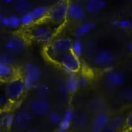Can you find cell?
Instances as JSON below:
<instances>
[{"label":"cell","instance_id":"1","mask_svg":"<svg viewBox=\"0 0 132 132\" xmlns=\"http://www.w3.org/2000/svg\"><path fill=\"white\" fill-rule=\"evenodd\" d=\"M27 90L34 89L40 82L42 70L39 66L32 62H26L22 67V76Z\"/></svg>","mask_w":132,"mask_h":132},{"label":"cell","instance_id":"2","mask_svg":"<svg viewBox=\"0 0 132 132\" xmlns=\"http://www.w3.org/2000/svg\"><path fill=\"white\" fill-rule=\"evenodd\" d=\"M72 43V39L67 37L53 39L46 47V52L47 56L55 61L64 54L71 51Z\"/></svg>","mask_w":132,"mask_h":132},{"label":"cell","instance_id":"3","mask_svg":"<svg viewBox=\"0 0 132 132\" xmlns=\"http://www.w3.org/2000/svg\"><path fill=\"white\" fill-rule=\"evenodd\" d=\"M27 90L21 77H15L6 81L4 93L12 103H16L21 100Z\"/></svg>","mask_w":132,"mask_h":132},{"label":"cell","instance_id":"4","mask_svg":"<svg viewBox=\"0 0 132 132\" xmlns=\"http://www.w3.org/2000/svg\"><path fill=\"white\" fill-rule=\"evenodd\" d=\"M30 28L29 34L34 40L41 43H50L53 40L55 31L48 24L37 22Z\"/></svg>","mask_w":132,"mask_h":132},{"label":"cell","instance_id":"5","mask_svg":"<svg viewBox=\"0 0 132 132\" xmlns=\"http://www.w3.org/2000/svg\"><path fill=\"white\" fill-rule=\"evenodd\" d=\"M68 2L66 0H60L49 9L47 19L58 26L64 24L68 18Z\"/></svg>","mask_w":132,"mask_h":132},{"label":"cell","instance_id":"6","mask_svg":"<svg viewBox=\"0 0 132 132\" xmlns=\"http://www.w3.org/2000/svg\"><path fill=\"white\" fill-rule=\"evenodd\" d=\"M67 73H77L81 69L80 58L75 55L71 51L64 54L55 60Z\"/></svg>","mask_w":132,"mask_h":132},{"label":"cell","instance_id":"7","mask_svg":"<svg viewBox=\"0 0 132 132\" xmlns=\"http://www.w3.org/2000/svg\"><path fill=\"white\" fill-rule=\"evenodd\" d=\"M94 64L102 69H110L113 64L115 57L113 53L106 49L98 50L94 56Z\"/></svg>","mask_w":132,"mask_h":132},{"label":"cell","instance_id":"8","mask_svg":"<svg viewBox=\"0 0 132 132\" xmlns=\"http://www.w3.org/2000/svg\"><path fill=\"white\" fill-rule=\"evenodd\" d=\"M27 47L26 40L19 35H13L6 40L5 48L6 51L12 54H19L23 52Z\"/></svg>","mask_w":132,"mask_h":132},{"label":"cell","instance_id":"9","mask_svg":"<svg viewBox=\"0 0 132 132\" xmlns=\"http://www.w3.org/2000/svg\"><path fill=\"white\" fill-rule=\"evenodd\" d=\"M30 112L32 115L37 116H46L51 110V104L46 98H38L33 100L29 105Z\"/></svg>","mask_w":132,"mask_h":132},{"label":"cell","instance_id":"10","mask_svg":"<svg viewBox=\"0 0 132 132\" xmlns=\"http://www.w3.org/2000/svg\"><path fill=\"white\" fill-rule=\"evenodd\" d=\"M105 77L106 82L113 87H122L126 84V76L125 74L113 69H106Z\"/></svg>","mask_w":132,"mask_h":132},{"label":"cell","instance_id":"11","mask_svg":"<svg viewBox=\"0 0 132 132\" xmlns=\"http://www.w3.org/2000/svg\"><path fill=\"white\" fill-rule=\"evenodd\" d=\"M33 122L32 114L28 111H19L14 113V125L20 130H26L29 128Z\"/></svg>","mask_w":132,"mask_h":132},{"label":"cell","instance_id":"12","mask_svg":"<svg viewBox=\"0 0 132 132\" xmlns=\"http://www.w3.org/2000/svg\"><path fill=\"white\" fill-rule=\"evenodd\" d=\"M86 16V9L77 1L69 3L68 18L74 21H83Z\"/></svg>","mask_w":132,"mask_h":132},{"label":"cell","instance_id":"13","mask_svg":"<svg viewBox=\"0 0 132 132\" xmlns=\"http://www.w3.org/2000/svg\"><path fill=\"white\" fill-rule=\"evenodd\" d=\"M110 120L111 119L109 113L106 112L99 113L93 119L92 123V131L102 132L109 126Z\"/></svg>","mask_w":132,"mask_h":132},{"label":"cell","instance_id":"14","mask_svg":"<svg viewBox=\"0 0 132 132\" xmlns=\"http://www.w3.org/2000/svg\"><path fill=\"white\" fill-rule=\"evenodd\" d=\"M75 113L71 108H68L62 114V118L58 126L57 132H67L74 123Z\"/></svg>","mask_w":132,"mask_h":132},{"label":"cell","instance_id":"15","mask_svg":"<svg viewBox=\"0 0 132 132\" xmlns=\"http://www.w3.org/2000/svg\"><path fill=\"white\" fill-rule=\"evenodd\" d=\"M97 23L94 21H84L79 24L75 29V35L76 38L81 39L90 34L97 28Z\"/></svg>","mask_w":132,"mask_h":132},{"label":"cell","instance_id":"16","mask_svg":"<svg viewBox=\"0 0 132 132\" xmlns=\"http://www.w3.org/2000/svg\"><path fill=\"white\" fill-rule=\"evenodd\" d=\"M0 24L9 29L19 28L21 26L20 21V16L16 14L3 15L0 14Z\"/></svg>","mask_w":132,"mask_h":132},{"label":"cell","instance_id":"17","mask_svg":"<svg viewBox=\"0 0 132 132\" xmlns=\"http://www.w3.org/2000/svg\"><path fill=\"white\" fill-rule=\"evenodd\" d=\"M14 122V113L10 109L0 110V130L11 128Z\"/></svg>","mask_w":132,"mask_h":132},{"label":"cell","instance_id":"18","mask_svg":"<svg viewBox=\"0 0 132 132\" xmlns=\"http://www.w3.org/2000/svg\"><path fill=\"white\" fill-rule=\"evenodd\" d=\"M106 6L105 0H87L85 9L90 13H98L105 10Z\"/></svg>","mask_w":132,"mask_h":132},{"label":"cell","instance_id":"19","mask_svg":"<svg viewBox=\"0 0 132 132\" xmlns=\"http://www.w3.org/2000/svg\"><path fill=\"white\" fill-rule=\"evenodd\" d=\"M64 84L67 87L70 94L75 93L80 88L79 76L76 73H69Z\"/></svg>","mask_w":132,"mask_h":132},{"label":"cell","instance_id":"20","mask_svg":"<svg viewBox=\"0 0 132 132\" xmlns=\"http://www.w3.org/2000/svg\"><path fill=\"white\" fill-rule=\"evenodd\" d=\"M15 77L14 67L6 65L0 60V80L7 81Z\"/></svg>","mask_w":132,"mask_h":132},{"label":"cell","instance_id":"21","mask_svg":"<svg viewBox=\"0 0 132 132\" xmlns=\"http://www.w3.org/2000/svg\"><path fill=\"white\" fill-rule=\"evenodd\" d=\"M31 12L35 19L36 23L47 19L49 9L45 5H39L31 9Z\"/></svg>","mask_w":132,"mask_h":132},{"label":"cell","instance_id":"22","mask_svg":"<svg viewBox=\"0 0 132 132\" xmlns=\"http://www.w3.org/2000/svg\"><path fill=\"white\" fill-rule=\"evenodd\" d=\"M14 7L15 10L21 15L31 10V4L29 0H16Z\"/></svg>","mask_w":132,"mask_h":132},{"label":"cell","instance_id":"23","mask_svg":"<svg viewBox=\"0 0 132 132\" xmlns=\"http://www.w3.org/2000/svg\"><path fill=\"white\" fill-rule=\"evenodd\" d=\"M34 90L35 94L37 95L38 97H40V98H46L50 92V86L46 83L39 82L35 87Z\"/></svg>","mask_w":132,"mask_h":132},{"label":"cell","instance_id":"24","mask_svg":"<svg viewBox=\"0 0 132 132\" xmlns=\"http://www.w3.org/2000/svg\"><path fill=\"white\" fill-rule=\"evenodd\" d=\"M71 51L79 58H80V56L83 55L84 51V46L80 38L76 37L74 40H72Z\"/></svg>","mask_w":132,"mask_h":132},{"label":"cell","instance_id":"25","mask_svg":"<svg viewBox=\"0 0 132 132\" xmlns=\"http://www.w3.org/2000/svg\"><path fill=\"white\" fill-rule=\"evenodd\" d=\"M21 24L24 27H30L36 24L35 19L31 14V11H29L20 15Z\"/></svg>","mask_w":132,"mask_h":132},{"label":"cell","instance_id":"26","mask_svg":"<svg viewBox=\"0 0 132 132\" xmlns=\"http://www.w3.org/2000/svg\"><path fill=\"white\" fill-rule=\"evenodd\" d=\"M126 124V117L122 115H118L110 120V126L119 131Z\"/></svg>","mask_w":132,"mask_h":132},{"label":"cell","instance_id":"27","mask_svg":"<svg viewBox=\"0 0 132 132\" xmlns=\"http://www.w3.org/2000/svg\"><path fill=\"white\" fill-rule=\"evenodd\" d=\"M47 116V120L52 125L58 126L62 118V115L56 111H50Z\"/></svg>","mask_w":132,"mask_h":132},{"label":"cell","instance_id":"28","mask_svg":"<svg viewBox=\"0 0 132 132\" xmlns=\"http://www.w3.org/2000/svg\"><path fill=\"white\" fill-rule=\"evenodd\" d=\"M113 24L118 28L123 30H128L132 28V21L128 18H122L113 21Z\"/></svg>","mask_w":132,"mask_h":132},{"label":"cell","instance_id":"29","mask_svg":"<svg viewBox=\"0 0 132 132\" xmlns=\"http://www.w3.org/2000/svg\"><path fill=\"white\" fill-rule=\"evenodd\" d=\"M0 60L6 65L13 66V67L15 62V59L14 56V54L10 53L8 51L3 53L0 55Z\"/></svg>","mask_w":132,"mask_h":132},{"label":"cell","instance_id":"30","mask_svg":"<svg viewBox=\"0 0 132 132\" xmlns=\"http://www.w3.org/2000/svg\"><path fill=\"white\" fill-rule=\"evenodd\" d=\"M74 122H75L78 127L85 128L87 125V117L86 115L83 113L76 114L75 116Z\"/></svg>","mask_w":132,"mask_h":132},{"label":"cell","instance_id":"31","mask_svg":"<svg viewBox=\"0 0 132 132\" xmlns=\"http://www.w3.org/2000/svg\"><path fill=\"white\" fill-rule=\"evenodd\" d=\"M12 103L5 93L0 94V110L9 109Z\"/></svg>","mask_w":132,"mask_h":132},{"label":"cell","instance_id":"32","mask_svg":"<svg viewBox=\"0 0 132 132\" xmlns=\"http://www.w3.org/2000/svg\"><path fill=\"white\" fill-rule=\"evenodd\" d=\"M122 97L126 101L132 102V87H126L122 91Z\"/></svg>","mask_w":132,"mask_h":132},{"label":"cell","instance_id":"33","mask_svg":"<svg viewBox=\"0 0 132 132\" xmlns=\"http://www.w3.org/2000/svg\"><path fill=\"white\" fill-rule=\"evenodd\" d=\"M79 76V84L80 88H85L89 84V79L85 75H81Z\"/></svg>","mask_w":132,"mask_h":132},{"label":"cell","instance_id":"34","mask_svg":"<svg viewBox=\"0 0 132 132\" xmlns=\"http://www.w3.org/2000/svg\"><path fill=\"white\" fill-rule=\"evenodd\" d=\"M58 92L62 95H64V96H67V95L69 94V92L68 89H67V87L65 86V84H62V85H60V86L58 87Z\"/></svg>","mask_w":132,"mask_h":132},{"label":"cell","instance_id":"35","mask_svg":"<svg viewBox=\"0 0 132 132\" xmlns=\"http://www.w3.org/2000/svg\"><path fill=\"white\" fill-rule=\"evenodd\" d=\"M125 126L129 130H132V112L126 117V124H125Z\"/></svg>","mask_w":132,"mask_h":132},{"label":"cell","instance_id":"36","mask_svg":"<svg viewBox=\"0 0 132 132\" xmlns=\"http://www.w3.org/2000/svg\"><path fill=\"white\" fill-rule=\"evenodd\" d=\"M102 132H119V131H117V130H116V129L113 128H112V126H110V125H109V126H108V127H106Z\"/></svg>","mask_w":132,"mask_h":132},{"label":"cell","instance_id":"37","mask_svg":"<svg viewBox=\"0 0 132 132\" xmlns=\"http://www.w3.org/2000/svg\"><path fill=\"white\" fill-rule=\"evenodd\" d=\"M15 1L16 0H2L4 3L7 4V5H12V4L15 3Z\"/></svg>","mask_w":132,"mask_h":132},{"label":"cell","instance_id":"38","mask_svg":"<svg viewBox=\"0 0 132 132\" xmlns=\"http://www.w3.org/2000/svg\"><path fill=\"white\" fill-rule=\"evenodd\" d=\"M24 132H39V131H38L37 130H36V129L28 128V129H27V130H24Z\"/></svg>","mask_w":132,"mask_h":132},{"label":"cell","instance_id":"39","mask_svg":"<svg viewBox=\"0 0 132 132\" xmlns=\"http://www.w3.org/2000/svg\"><path fill=\"white\" fill-rule=\"evenodd\" d=\"M129 50H130V52L132 53V41L130 43V44H129Z\"/></svg>","mask_w":132,"mask_h":132},{"label":"cell","instance_id":"40","mask_svg":"<svg viewBox=\"0 0 132 132\" xmlns=\"http://www.w3.org/2000/svg\"><path fill=\"white\" fill-rule=\"evenodd\" d=\"M131 36H132V28H131Z\"/></svg>","mask_w":132,"mask_h":132},{"label":"cell","instance_id":"41","mask_svg":"<svg viewBox=\"0 0 132 132\" xmlns=\"http://www.w3.org/2000/svg\"><path fill=\"white\" fill-rule=\"evenodd\" d=\"M79 1H80V0H79Z\"/></svg>","mask_w":132,"mask_h":132}]
</instances>
